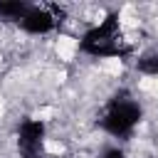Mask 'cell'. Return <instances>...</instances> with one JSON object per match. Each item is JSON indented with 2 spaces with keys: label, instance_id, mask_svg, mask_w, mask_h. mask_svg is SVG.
Instances as JSON below:
<instances>
[{
  "label": "cell",
  "instance_id": "cell-5",
  "mask_svg": "<svg viewBox=\"0 0 158 158\" xmlns=\"http://www.w3.org/2000/svg\"><path fill=\"white\" fill-rule=\"evenodd\" d=\"M133 69L143 77H158V47H148L143 49L136 62H133Z\"/></svg>",
  "mask_w": 158,
  "mask_h": 158
},
{
  "label": "cell",
  "instance_id": "cell-4",
  "mask_svg": "<svg viewBox=\"0 0 158 158\" xmlns=\"http://www.w3.org/2000/svg\"><path fill=\"white\" fill-rule=\"evenodd\" d=\"M44 141H47V126L42 118H22L17 123L15 143L20 158H44Z\"/></svg>",
  "mask_w": 158,
  "mask_h": 158
},
{
  "label": "cell",
  "instance_id": "cell-3",
  "mask_svg": "<svg viewBox=\"0 0 158 158\" xmlns=\"http://www.w3.org/2000/svg\"><path fill=\"white\" fill-rule=\"evenodd\" d=\"M64 17H67V10L57 2H30L27 12L17 22V27L25 35L44 37V35H52L54 30H59Z\"/></svg>",
  "mask_w": 158,
  "mask_h": 158
},
{
  "label": "cell",
  "instance_id": "cell-6",
  "mask_svg": "<svg viewBox=\"0 0 158 158\" xmlns=\"http://www.w3.org/2000/svg\"><path fill=\"white\" fill-rule=\"evenodd\" d=\"M30 2L27 0H0V22H12L17 25L22 15L27 12Z\"/></svg>",
  "mask_w": 158,
  "mask_h": 158
},
{
  "label": "cell",
  "instance_id": "cell-1",
  "mask_svg": "<svg viewBox=\"0 0 158 158\" xmlns=\"http://www.w3.org/2000/svg\"><path fill=\"white\" fill-rule=\"evenodd\" d=\"M77 47L81 54L94 57V59H109V57L128 59L131 57V47L123 42V35H121V15L116 10H111L96 25L86 27Z\"/></svg>",
  "mask_w": 158,
  "mask_h": 158
},
{
  "label": "cell",
  "instance_id": "cell-7",
  "mask_svg": "<svg viewBox=\"0 0 158 158\" xmlns=\"http://www.w3.org/2000/svg\"><path fill=\"white\" fill-rule=\"evenodd\" d=\"M99 158H126V151L121 146H104Z\"/></svg>",
  "mask_w": 158,
  "mask_h": 158
},
{
  "label": "cell",
  "instance_id": "cell-2",
  "mask_svg": "<svg viewBox=\"0 0 158 158\" xmlns=\"http://www.w3.org/2000/svg\"><path fill=\"white\" fill-rule=\"evenodd\" d=\"M141 121H143V106L131 91L121 89L106 101L96 126L116 141H128Z\"/></svg>",
  "mask_w": 158,
  "mask_h": 158
}]
</instances>
